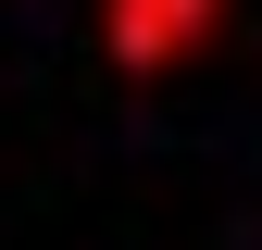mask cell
I'll return each mask as SVG.
<instances>
[{
    "label": "cell",
    "mask_w": 262,
    "mask_h": 250,
    "mask_svg": "<svg viewBox=\"0 0 262 250\" xmlns=\"http://www.w3.org/2000/svg\"><path fill=\"white\" fill-rule=\"evenodd\" d=\"M225 13H237V0H100V62L113 75H175L187 50H212L225 38Z\"/></svg>",
    "instance_id": "6da1fadb"
}]
</instances>
